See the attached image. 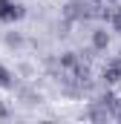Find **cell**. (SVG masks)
I'll return each mask as SVG.
<instances>
[{
  "label": "cell",
  "mask_w": 121,
  "mask_h": 124,
  "mask_svg": "<svg viewBox=\"0 0 121 124\" xmlns=\"http://www.w3.org/2000/svg\"><path fill=\"white\" fill-rule=\"evenodd\" d=\"M63 15H66V20H87V17L95 15V9H90L87 0H69L66 9H63Z\"/></svg>",
  "instance_id": "1"
},
{
  "label": "cell",
  "mask_w": 121,
  "mask_h": 124,
  "mask_svg": "<svg viewBox=\"0 0 121 124\" xmlns=\"http://www.w3.org/2000/svg\"><path fill=\"white\" fill-rule=\"evenodd\" d=\"M23 15H26L23 3H17V0H0V20L12 23V20H20Z\"/></svg>",
  "instance_id": "2"
},
{
  "label": "cell",
  "mask_w": 121,
  "mask_h": 124,
  "mask_svg": "<svg viewBox=\"0 0 121 124\" xmlns=\"http://www.w3.org/2000/svg\"><path fill=\"white\" fill-rule=\"evenodd\" d=\"M90 121L92 124H107V121H110V110H107L104 104L92 101V104H90Z\"/></svg>",
  "instance_id": "3"
},
{
  "label": "cell",
  "mask_w": 121,
  "mask_h": 124,
  "mask_svg": "<svg viewBox=\"0 0 121 124\" xmlns=\"http://www.w3.org/2000/svg\"><path fill=\"white\" fill-rule=\"evenodd\" d=\"M104 81H107V84L121 81V55H118V58H113V61L104 66Z\"/></svg>",
  "instance_id": "4"
},
{
  "label": "cell",
  "mask_w": 121,
  "mask_h": 124,
  "mask_svg": "<svg viewBox=\"0 0 121 124\" xmlns=\"http://www.w3.org/2000/svg\"><path fill=\"white\" fill-rule=\"evenodd\" d=\"M107 43H110L107 29H95L92 32V49H107Z\"/></svg>",
  "instance_id": "5"
},
{
  "label": "cell",
  "mask_w": 121,
  "mask_h": 124,
  "mask_svg": "<svg viewBox=\"0 0 121 124\" xmlns=\"http://www.w3.org/2000/svg\"><path fill=\"white\" fill-rule=\"evenodd\" d=\"M58 61H60V66H66V69H75V66L81 63V55H78V52H63Z\"/></svg>",
  "instance_id": "6"
},
{
  "label": "cell",
  "mask_w": 121,
  "mask_h": 124,
  "mask_svg": "<svg viewBox=\"0 0 121 124\" xmlns=\"http://www.w3.org/2000/svg\"><path fill=\"white\" fill-rule=\"evenodd\" d=\"M98 104H104V107H107L110 113H115V110H118V98H115L113 93H104L101 98H98Z\"/></svg>",
  "instance_id": "7"
},
{
  "label": "cell",
  "mask_w": 121,
  "mask_h": 124,
  "mask_svg": "<svg viewBox=\"0 0 121 124\" xmlns=\"http://www.w3.org/2000/svg\"><path fill=\"white\" fill-rule=\"evenodd\" d=\"M9 84H12V75L6 66H0V87H9Z\"/></svg>",
  "instance_id": "8"
},
{
  "label": "cell",
  "mask_w": 121,
  "mask_h": 124,
  "mask_svg": "<svg viewBox=\"0 0 121 124\" xmlns=\"http://www.w3.org/2000/svg\"><path fill=\"white\" fill-rule=\"evenodd\" d=\"M110 20H113V26H115V29L121 32V9H115V12L110 15Z\"/></svg>",
  "instance_id": "9"
},
{
  "label": "cell",
  "mask_w": 121,
  "mask_h": 124,
  "mask_svg": "<svg viewBox=\"0 0 121 124\" xmlns=\"http://www.w3.org/2000/svg\"><path fill=\"white\" fill-rule=\"evenodd\" d=\"M6 43H9V46H20V43H23V38H20V35H9V38H6Z\"/></svg>",
  "instance_id": "10"
},
{
  "label": "cell",
  "mask_w": 121,
  "mask_h": 124,
  "mask_svg": "<svg viewBox=\"0 0 121 124\" xmlns=\"http://www.w3.org/2000/svg\"><path fill=\"white\" fill-rule=\"evenodd\" d=\"M9 116H12V110H9V107L0 101V118H9Z\"/></svg>",
  "instance_id": "11"
},
{
  "label": "cell",
  "mask_w": 121,
  "mask_h": 124,
  "mask_svg": "<svg viewBox=\"0 0 121 124\" xmlns=\"http://www.w3.org/2000/svg\"><path fill=\"white\" fill-rule=\"evenodd\" d=\"M40 124H55V121H40Z\"/></svg>",
  "instance_id": "12"
},
{
  "label": "cell",
  "mask_w": 121,
  "mask_h": 124,
  "mask_svg": "<svg viewBox=\"0 0 121 124\" xmlns=\"http://www.w3.org/2000/svg\"><path fill=\"white\" fill-rule=\"evenodd\" d=\"M118 124H121V121H118Z\"/></svg>",
  "instance_id": "13"
}]
</instances>
